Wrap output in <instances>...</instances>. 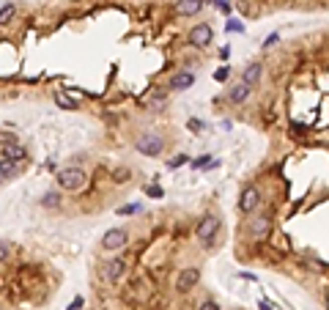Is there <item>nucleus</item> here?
Returning a JSON list of instances; mask_svg holds the SVG:
<instances>
[{"label": "nucleus", "instance_id": "1", "mask_svg": "<svg viewBox=\"0 0 329 310\" xmlns=\"http://www.w3.org/2000/svg\"><path fill=\"white\" fill-rule=\"evenodd\" d=\"M85 184H88V176H85V171H80V168H63V171L58 173V187H61V190L77 192Z\"/></svg>", "mask_w": 329, "mask_h": 310}, {"label": "nucleus", "instance_id": "2", "mask_svg": "<svg viewBox=\"0 0 329 310\" xmlns=\"http://www.w3.org/2000/svg\"><path fill=\"white\" fill-rule=\"evenodd\" d=\"M217 233H220V217H214V214H206V217L198 222V239L209 247L211 242L217 239Z\"/></svg>", "mask_w": 329, "mask_h": 310}, {"label": "nucleus", "instance_id": "3", "mask_svg": "<svg viewBox=\"0 0 329 310\" xmlns=\"http://www.w3.org/2000/svg\"><path fill=\"white\" fill-rule=\"evenodd\" d=\"M162 148H164V140L159 137V134H154V132L143 134V137L137 140V151L143 157H159Z\"/></svg>", "mask_w": 329, "mask_h": 310}, {"label": "nucleus", "instance_id": "4", "mask_svg": "<svg viewBox=\"0 0 329 310\" xmlns=\"http://www.w3.org/2000/svg\"><path fill=\"white\" fill-rule=\"evenodd\" d=\"M198 280H201V269L198 266H187L179 272V277H176V291H181V294H187V291H192L198 285Z\"/></svg>", "mask_w": 329, "mask_h": 310}, {"label": "nucleus", "instance_id": "5", "mask_svg": "<svg viewBox=\"0 0 329 310\" xmlns=\"http://www.w3.org/2000/svg\"><path fill=\"white\" fill-rule=\"evenodd\" d=\"M126 242H129V233L123 231V228H110V231L102 236V247L104 250H121V247H126Z\"/></svg>", "mask_w": 329, "mask_h": 310}, {"label": "nucleus", "instance_id": "6", "mask_svg": "<svg viewBox=\"0 0 329 310\" xmlns=\"http://www.w3.org/2000/svg\"><path fill=\"white\" fill-rule=\"evenodd\" d=\"M211 39H214V31H211L209 22H201V25H195L190 31V44L192 47H209Z\"/></svg>", "mask_w": 329, "mask_h": 310}, {"label": "nucleus", "instance_id": "7", "mask_svg": "<svg viewBox=\"0 0 329 310\" xmlns=\"http://www.w3.org/2000/svg\"><path fill=\"white\" fill-rule=\"evenodd\" d=\"M258 206H261V192H258L255 187H247L242 192V198H239V209H242L244 214H252Z\"/></svg>", "mask_w": 329, "mask_h": 310}, {"label": "nucleus", "instance_id": "8", "mask_svg": "<svg viewBox=\"0 0 329 310\" xmlns=\"http://www.w3.org/2000/svg\"><path fill=\"white\" fill-rule=\"evenodd\" d=\"M123 274H126V261L123 258H113L104 266V280H107V283H121Z\"/></svg>", "mask_w": 329, "mask_h": 310}, {"label": "nucleus", "instance_id": "9", "mask_svg": "<svg viewBox=\"0 0 329 310\" xmlns=\"http://www.w3.org/2000/svg\"><path fill=\"white\" fill-rule=\"evenodd\" d=\"M192 85H195V74L192 72H179V74H173V77L168 80L170 91H187V88H192Z\"/></svg>", "mask_w": 329, "mask_h": 310}, {"label": "nucleus", "instance_id": "10", "mask_svg": "<svg viewBox=\"0 0 329 310\" xmlns=\"http://www.w3.org/2000/svg\"><path fill=\"white\" fill-rule=\"evenodd\" d=\"M20 176H22V165L20 162H9V160L0 162V181H14Z\"/></svg>", "mask_w": 329, "mask_h": 310}, {"label": "nucleus", "instance_id": "11", "mask_svg": "<svg viewBox=\"0 0 329 310\" xmlns=\"http://www.w3.org/2000/svg\"><path fill=\"white\" fill-rule=\"evenodd\" d=\"M3 160H9V162H25V160H28L25 145H20V143L6 145V148H3Z\"/></svg>", "mask_w": 329, "mask_h": 310}, {"label": "nucleus", "instance_id": "12", "mask_svg": "<svg viewBox=\"0 0 329 310\" xmlns=\"http://www.w3.org/2000/svg\"><path fill=\"white\" fill-rule=\"evenodd\" d=\"M269 228H272V220H269L266 214H261V217H255V220H252V225H250V233H252L255 239H263V236L269 233Z\"/></svg>", "mask_w": 329, "mask_h": 310}, {"label": "nucleus", "instance_id": "13", "mask_svg": "<svg viewBox=\"0 0 329 310\" xmlns=\"http://www.w3.org/2000/svg\"><path fill=\"white\" fill-rule=\"evenodd\" d=\"M201 9H203V3H201V0H179V6H176V11H179V14H184V17L198 14Z\"/></svg>", "mask_w": 329, "mask_h": 310}, {"label": "nucleus", "instance_id": "14", "mask_svg": "<svg viewBox=\"0 0 329 310\" xmlns=\"http://www.w3.org/2000/svg\"><path fill=\"white\" fill-rule=\"evenodd\" d=\"M250 85H244V83H239V85H233L231 88V93H228V99H231L233 104H242V102H247V96H250Z\"/></svg>", "mask_w": 329, "mask_h": 310}, {"label": "nucleus", "instance_id": "15", "mask_svg": "<svg viewBox=\"0 0 329 310\" xmlns=\"http://www.w3.org/2000/svg\"><path fill=\"white\" fill-rule=\"evenodd\" d=\"M55 104L63 110H77V99L66 96V91H55Z\"/></svg>", "mask_w": 329, "mask_h": 310}, {"label": "nucleus", "instance_id": "16", "mask_svg": "<svg viewBox=\"0 0 329 310\" xmlns=\"http://www.w3.org/2000/svg\"><path fill=\"white\" fill-rule=\"evenodd\" d=\"M258 77H261V63H250V66L244 69V80L242 83L252 85V83H258Z\"/></svg>", "mask_w": 329, "mask_h": 310}, {"label": "nucleus", "instance_id": "17", "mask_svg": "<svg viewBox=\"0 0 329 310\" xmlns=\"http://www.w3.org/2000/svg\"><path fill=\"white\" fill-rule=\"evenodd\" d=\"M14 14H17V6L14 3H6L3 9H0V25H9V22L14 20Z\"/></svg>", "mask_w": 329, "mask_h": 310}, {"label": "nucleus", "instance_id": "18", "mask_svg": "<svg viewBox=\"0 0 329 310\" xmlns=\"http://www.w3.org/2000/svg\"><path fill=\"white\" fill-rule=\"evenodd\" d=\"M41 203H44L47 209H52V206H58V203H61V195H58V192H44Z\"/></svg>", "mask_w": 329, "mask_h": 310}, {"label": "nucleus", "instance_id": "19", "mask_svg": "<svg viewBox=\"0 0 329 310\" xmlns=\"http://www.w3.org/2000/svg\"><path fill=\"white\" fill-rule=\"evenodd\" d=\"M214 165H217V162L209 160V154H206V157H198V160L192 162V168H214Z\"/></svg>", "mask_w": 329, "mask_h": 310}, {"label": "nucleus", "instance_id": "20", "mask_svg": "<svg viewBox=\"0 0 329 310\" xmlns=\"http://www.w3.org/2000/svg\"><path fill=\"white\" fill-rule=\"evenodd\" d=\"M140 209H143V203H129V206H121L118 209V217H121V214H137Z\"/></svg>", "mask_w": 329, "mask_h": 310}, {"label": "nucleus", "instance_id": "21", "mask_svg": "<svg viewBox=\"0 0 329 310\" xmlns=\"http://www.w3.org/2000/svg\"><path fill=\"white\" fill-rule=\"evenodd\" d=\"M225 31H228V33H244V25H242L239 20H228Z\"/></svg>", "mask_w": 329, "mask_h": 310}, {"label": "nucleus", "instance_id": "22", "mask_svg": "<svg viewBox=\"0 0 329 310\" xmlns=\"http://www.w3.org/2000/svg\"><path fill=\"white\" fill-rule=\"evenodd\" d=\"M228 74H231V69H228V66H222V69H217V72H214V80H217V83H225V80H228Z\"/></svg>", "mask_w": 329, "mask_h": 310}, {"label": "nucleus", "instance_id": "23", "mask_svg": "<svg viewBox=\"0 0 329 310\" xmlns=\"http://www.w3.org/2000/svg\"><path fill=\"white\" fill-rule=\"evenodd\" d=\"M9 253H11V247L3 242V239H0V261H6V258H9Z\"/></svg>", "mask_w": 329, "mask_h": 310}, {"label": "nucleus", "instance_id": "24", "mask_svg": "<svg viewBox=\"0 0 329 310\" xmlns=\"http://www.w3.org/2000/svg\"><path fill=\"white\" fill-rule=\"evenodd\" d=\"M277 33H272V36H266V42H263V50H269V47H274V44H277Z\"/></svg>", "mask_w": 329, "mask_h": 310}, {"label": "nucleus", "instance_id": "25", "mask_svg": "<svg viewBox=\"0 0 329 310\" xmlns=\"http://www.w3.org/2000/svg\"><path fill=\"white\" fill-rule=\"evenodd\" d=\"M82 305H85V299H82V296H77V299H72V305H69V310H80Z\"/></svg>", "mask_w": 329, "mask_h": 310}, {"label": "nucleus", "instance_id": "26", "mask_svg": "<svg viewBox=\"0 0 329 310\" xmlns=\"http://www.w3.org/2000/svg\"><path fill=\"white\" fill-rule=\"evenodd\" d=\"M184 162H187V154H179L173 162H170V168H179V165H184Z\"/></svg>", "mask_w": 329, "mask_h": 310}, {"label": "nucleus", "instance_id": "27", "mask_svg": "<svg viewBox=\"0 0 329 310\" xmlns=\"http://www.w3.org/2000/svg\"><path fill=\"white\" fill-rule=\"evenodd\" d=\"M145 195H151V198H159V195H162V190H159V187H148V190H145Z\"/></svg>", "mask_w": 329, "mask_h": 310}, {"label": "nucleus", "instance_id": "28", "mask_svg": "<svg viewBox=\"0 0 329 310\" xmlns=\"http://www.w3.org/2000/svg\"><path fill=\"white\" fill-rule=\"evenodd\" d=\"M201 310H220V307H217V302H211V299H206V302H203V305H201Z\"/></svg>", "mask_w": 329, "mask_h": 310}, {"label": "nucleus", "instance_id": "29", "mask_svg": "<svg viewBox=\"0 0 329 310\" xmlns=\"http://www.w3.org/2000/svg\"><path fill=\"white\" fill-rule=\"evenodd\" d=\"M261 310H274V307H272V302H266V299H263V302H261Z\"/></svg>", "mask_w": 329, "mask_h": 310}, {"label": "nucleus", "instance_id": "30", "mask_svg": "<svg viewBox=\"0 0 329 310\" xmlns=\"http://www.w3.org/2000/svg\"><path fill=\"white\" fill-rule=\"evenodd\" d=\"M209 3H217V0H209Z\"/></svg>", "mask_w": 329, "mask_h": 310}, {"label": "nucleus", "instance_id": "31", "mask_svg": "<svg viewBox=\"0 0 329 310\" xmlns=\"http://www.w3.org/2000/svg\"><path fill=\"white\" fill-rule=\"evenodd\" d=\"M0 137H3V134H0ZM0 143H3V140H0Z\"/></svg>", "mask_w": 329, "mask_h": 310}]
</instances>
